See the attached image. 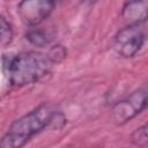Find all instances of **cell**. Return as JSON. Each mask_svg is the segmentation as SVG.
<instances>
[{
  "label": "cell",
  "mask_w": 148,
  "mask_h": 148,
  "mask_svg": "<svg viewBox=\"0 0 148 148\" xmlns=\"http://www.w3.org/2000/svg\"><path fill=\"white\" fill-rule=\"evenodd\" d=\"M53 65L47 52L24 51L9 57L3 65V71L12 86L24 87L49 75Z\"/></svg>",
  "instance_id": "1"
},
{
  "label": "cell",
  "mask_w": 148,
  "mask_h": 148,
  "mask_svg": "<svg viewBox=\"0 0 148 148\" xmlns=\"http://www.w3.org/2000/svg\"><path fill=\"white\" fill-rule=\"evenodd\" d=\"M57 111L46 103H43L16 119L0 139V148H21L37 133L49 127Z\"/></svg>",
  "instance_id": "2"
},
{
  "label": "cell",
  "mask_w": 148,
  "mask_h": 148,
  "mask_svg": "<svg viewBox=\"0 0 148 148\" xmlns=\"http://www.w3.org/2000/svg\"><path fill=\"white\" fill-rule=\"evenodd\" d=\"M143 24L145 23H131L117 32L113 46L120 57L132 58L141 50L146 40Z\"/></svg>",
  "instance_id": "3"
},
{
  "label": "cell",
  "mask_w": 148,
  "mask_h": 148,
  "mask_svg": "<svg viewBox=\"0 0 148 148\" xmlns=\"http://www.w3.org/2000/svg\"><path fill=\"white\" fill-rule=\"evenodd\" d=\"M147 108V89L141 87L112 106V118L117 125H124Z\"/></svg>",
  "instance_id": "4"
},
{
  "label": "cell",
  "mask_w": 148,
  "mask_h": 148,
  "mask_svg": "<svg viewBox=\"0 0 148 148\" xmlns=\"http://www.w3.org/2000/svg\"><path fill=\"white\" fill-rule=\"evenodd\" d=\"M58 0H21L17 5V14L28 27H37L54 10Z\"/></svg>",
  "instance_id": "5"
},
{
  "label": "cell",
  "mask_w": 148,
  "mask_h": 148,
  "mask_svg": "<svg viewBox=\"0 0 148 148\" xmlns=\"http://www.w3.org/2000/svg\"><path fill=\"white\" fill-rule=\"evenodd\" d=\"M121 17L131 23H145L147 18L146 0H127L121 10Z\"/></svg>",
  "instance_id": "6"
},
{
  "label": "cell",
  "mask_w": 148,
  "mask_h": 148,
  "mask_svg": "<svg viewBox=\"0 0 148 148\" xmlns=\"http://www.w3.org/2000/svg\"><path fill=\"white\" fill-rule=\"evenodd\" d=\"M25 38L30 44L37 47H45L51 43L52 35L49 31L43 30L40 28H31L25 34Z\"/></svg>",
  "instance_id": "7"
},
{
  "label": "cell",
  "mask_w": 148,
  "mask_h": 148,
  "mask_svg": "<svg viewBox=\"0 0 148 148\" xmlns=\"http://www.w3.org/2000/svg\"><path fill=\"white\" fill-rule=\"evenodd\" d=\"M13 38V29L9 22L0 16V46H5L12 42Z\"/></svg>",
  "instance_id": "8"
},
{
  "label": "cell",
  "mask_w": 148,
  "mask_h": 148,
  "mask_svg": "<svg viewBox=\"0 0 148 148\" xmlns=\"http://www.w3.org/2000/svg\"><path fill=\"white\" fill-rule=\"evenodd\" d=\"M131 141L133 145L139 147H146L148 145V131L147 125H142L138 127L131 135Z\"/></svg>",
  "instance_id": "9"
},
{
  "label": "cell",
  "mask_w": 148,
  "mask_h": 148,
  "mask_svg": "<svg viewBox=\"0 0 148 148\" xmlns=\"http://www.w3.org/2000/svg\"><path fill=\"white\" fill-rule=\"evenodd\" d=\"M47 54L51 58V60L53 61V64L56 65V64L61 62L66 58L67 51H66V49L62 45H59L58 44V45H54V46L50 47L49 51H47Z\"/></svg>",
  "instance_id": "10"
},
{
  "label": "cell",
  "mask_w": 148,
  "mask_h": 148,
  "mask_svg": "<svg viewBox=\"0 0 148 148\" xmlns=\"http://www.w3.org/2000/svg\"><path fill=\"white\" fill-rule=\"evenodd\" d=\"M83 3H86V5H94L95 2H97L98 0H81Z\"/></svg>",
  "instance_id": "11"
}]
</instances>
